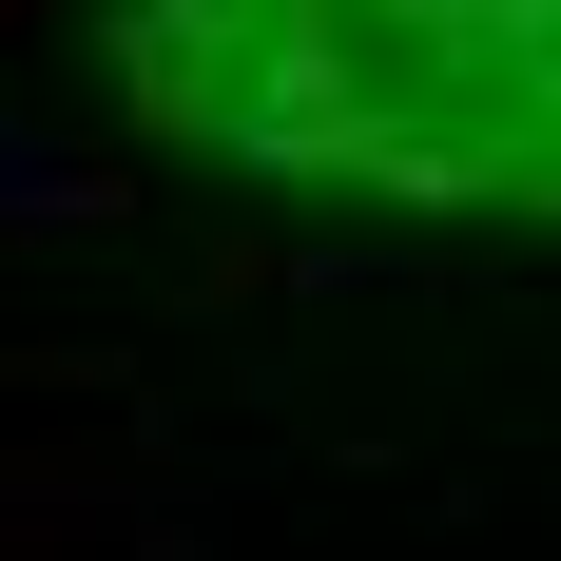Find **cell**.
I'll list each match as a JSON object with an SVG mask.
<instances>
[{
    "label": "cell",
    "mask_w": 561,
    "mask_h": 561,
    "mask_svg": "<svg viewBox=\"0 0 561 561\" xmlns=\"http://www.w3.org/2000/svg\"><path fill=\"white\" fill-rule=\"evenodd\" d=\"M116 214H136V194H116L98 156H39V136L0 116V252H39V232H116Z\"/></svg>",
    "instance_id": "cell-3"
},
{
    "label": "cell",
    "mask_w": 561,
    "mask_h": 561,
    "mask_svg": "<svg viewBox=\"0 0 561 561\" xmlns=\"http://www.w3.org/2000/svg\"><path fill=\"white\" fill-rule=\"evenodd\" d=\"M136 484H156L136 446H0V561H58L78 523L136 504Z\"/></svg>",
    "instance_id": "cell-2"
},
{
    "label": "cell",
    "mask_w": 561,
    "mask_h": 561,
    "mask_svg": "<svg viewBox=\"0 0 561 561\" xmlns=\"http://www.w3.org/2000/svg\"><path fill=\"white\" fill-rule=\"evenodd\" d=\"M20 20H39V0H0V39H20Z\"/></svg>",
    "instance_id": "cell-4"
},
{
    "label": "cell",
    "mask_w": 561,
    "mask_h": 561,
    "mask_svg": "<svg viewBox=\"0 0 561 561\" xmlns=\"http://www.w3.org/2000/svg\"><path fill=\"white\" fill-rule=\"evenodd\" d=\"M232 98H252L232 39H194V20H116V116H136L156 156H232Z\"/></svg>",
    "instance_id": "cell-1"
}]
</instances>
